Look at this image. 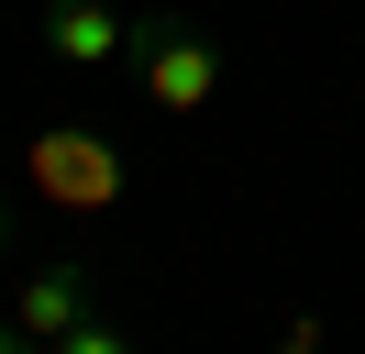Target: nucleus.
I'll use <instances>...</instances> for the list:
<instances>
[{"mask_svg": "<svg viewBox=\"0 0 365 354\" xmlns=\"http://www.w3.org/2000/svg\"><path fill=\"white\" fill-rule=\"evenodd\" d=\"M23 188L45 199V211L100 221V211H122V199H133V155H122L100 122L56 111V122H34V133H23Z\"/></svg>", "mask_w": 365, "mask_h": 354, "instance_id": "obj_1", "label": "nucleus"}, {"mask_svg": "<svg viewBox=\"0 0 365 354\" xmlns=\"http://www.w3.org/2000/svg\"><path fill=\"white\" fill-rule=\"evenodd\" d=\"M133 78H144V100H155L166 122H188V111L222 100V44L188 11H133Z\"/></svg>", "mask_w": 365, "mask_h": 354, "instance_id": "obj_2", "label": "nucleus"}, {"mask_svg": "<svg viewBox=\"0 0 365 354\" xmlns=\"http://www.w3.org/2000/svg\"><path fill=\"white\" fill-rule=\"evenodd\" d=\"M45 56L100 78V66L133 56V11H111V0H45Z\"/></svg>", "mask_w": 365, "mask_h": 354, "instance_id": "obj_3", "label": "nucleus"}, {"mask_svg": "<svg viewBox=\"0 0 365 354\" xmlns=\"http://www.w3.org/2000/svg\"><path fill=\"white\" fill-rule=\"evenodd\" d=\"M11 321H23V343H67L78 321H89V266H34L23 288H11Z\"/></svg>", "mask_w": 365, "mask_h": 354, "instance_id": "obj_4", "label": "nucleus"}, {"mask_svg": "<svg viewBox=\"0 0 365 354\" xmlns=\"http://www.w3.org/2000/svg\"><path fill=\"white\" fill-rule=\"evenodd\" d=\"M45 354H133V343H122V332H111V321H100V310H89V321H78L67 343H45Z\"/></svg>", "mask_w": 365, "mask_h": 354, "instance_id": "obj_5", "label": "nucleus"}, {"mask_svg": "<svg viewBox=\"0 0 365 354\" xmlns=\"http://www.w3.org/2000/svg\"><path fill=\"white\" fill-rule=\"evenodd\" d=\"M277 354H321V321H310V310L288 321V343H277Z\"/></svg>", "mask_w": 365, "mask_h": 354, "instance_id": "obj_6", "label": "nucleus"}, {"mask_svg": "<svg viewBox=\"0 0 365 354\" xmlns=\"http://www.w3.org/2000/svg\"><path fill=\"white\" fill-rule=\"evenodd\" d=\"M0 354H34V343H23V321H0Z\"/></svg>", "mask_w": 365, "mask_h": 354, "instance_id": "obj_7", "label": "nucleus"}, {"mask_svg": "<svg viewBox=\"0 0 365 354\" xmlns=\"http://www.w3.org/2000/svg\"><path fill=\"white\" fill-rule=\"evenodd\" d=\"M0 255H11V199H0Z\"/></svg>", "mask_w": 365, "mask_h": 354, "instance_id": "obj_8", "label": "nucleus"}]
</instances>
